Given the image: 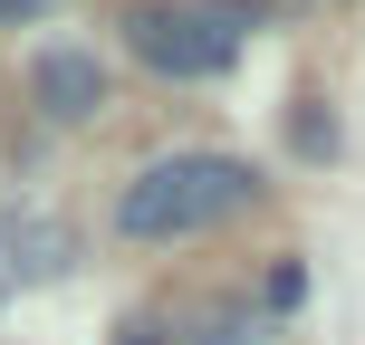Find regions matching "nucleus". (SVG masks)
I'll return each instance as SVG.
<instances>
[{"label":"nucleus","mask_w":365,"mask_h":345,"mask_svg":"<svg viewBox=\"0 0 365 345\" xmlns=\"http://www.w3.org/2000/svg\"><path fill=\"white\" fill-rule=\"evenodd\" d=\"M259 201V173L231 164V154H164L115 192V230L125 240H192V230H221Z\"/></svg>","instance_id":"1"},{"label":"nucleus","mask_w":365,"mask_h":345,"mask_svg":"<svg viewBox=\"0 0 365 345\" xmlns=\"http://www.w3.org/2000/svg\"><path fill=\"white\" fill-rule=\"evenodd\" d=\"M240 29H250L240 0H154V10L125 19L135 58H145L154 77H221L240 58Z\"/></svg>","instance_id":"2"},{"label":"nucleus","mask_w":365,"mask_h":345,"mask_svg":"<svg viewBox=\"0 0 365 345\" xmlns=\"http://www.w3.org/2000/svg\"><path fill=\"white\" fill-rule=\"evenodd\" d=\"M68 259H77V230H68V221H48V211H0V297L68 278Z\"/></svg>","instance_id":"3"},{"label":"nucleus","mask_w":365,"mask_h":345,"mask_svg":"<svg viewBox=\"0 0 365 345\" xmlns=\"http://www.w3.org/2000/svg\"><path fill=\"white\" fill-rule=\"evenodd\" d=\"M29 96L58 115V125H87V115L106 106V68H96L87 48H48V58L29 68Z\"/></svg>","instance_id":"4"},{"label":"nucleus","mask_w":365,"mask_h":345,"mask_svg":"<svg viewBox=\"0 0 365 345\" xmlns=\"http://www.w3.org/2000/svg\"><path fill=\"white\" fill-rule=\"evenodd\" d=\"M192 345H250V317H240V307H202L192 317Z\"/></svg>","instance_id":"5"},{"label":"nucleus","mask_w":365,"mask_h":345,"mask_svg":"<svg viewBox=\"0 0 365 345\" xmlns=\"http://www.w3.org/2000/svg\"><path fill=\"white\" fill-rule=\"evenodd\" d=\"M29 10H38V0H0V19H29Z\"/></svg>","instance_id":"6"}]
</instances>
